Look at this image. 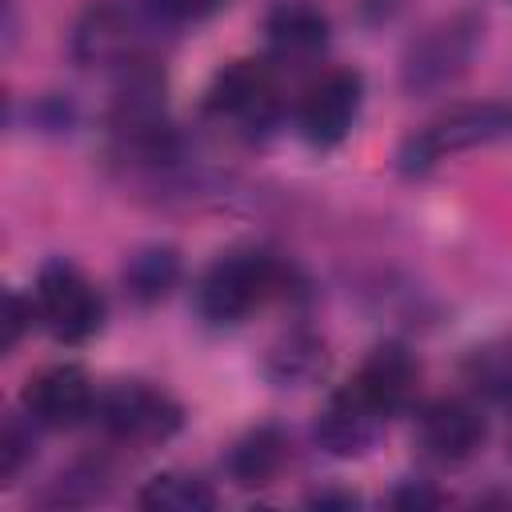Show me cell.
<instances>
[{
	"label": "cell",
	"mask_w": 512,
	"mask_h": 512,
	"mask_svg": "<svg viewBox=\"0 0 512 512\" xmlns=\"http://www.w3.org/2000/svg\"><path fill=\"white\" fill-rule=\"evenodd\" d=\"M160 20L128 0H92L72 24V60L84 68H136L152 60V44Z\"/></svg>",
	"instance_id": "cell-1"
},
{
	"label": "cell",
	"mask_w": 512,
	"mask_h": 512,
	"mask_svg": "<svg viewBox=\"0 0 512 512\" xmlns=\"http://www.w3.org/2000/svg\"><path fill=\"white\" fill-rule=\"evenodd\" d=\"M512 140V104L504 100H480V104H456L428 120L420 132H412L400 144V172L404 176H424L436 168L444 156L456 152H476Z\"/></svg>",
	"instance_id": "cell-2"
},
{
	"label": "cell",
	"mask_w": 512,
	"mask_h": 512,
	"mask_svg": "<svg viewBox=\"0 0 512 512\" xmlns=\"http://www.w3.org/2000/svg\"><path fill=\"white\" fill-rule=\"evenodd\" d=\"M480 40H484V20L476 12H452L436 24H428L420 36L408 40V48L400 56L404 92L428 96V92L456 84L472 68Z\"/></svg>",
	"instance_id": "cell-3"
},
{
	"label": "cell",
	"mask_w": 512,
	"mask_h": 512,
	"mask_svg": "<svg viewBox=\"0 0 512 512\" xmlns=\"http://www.w3.org/2000/svg\"><path fill=\"white\" fill-rule=\"evenodd\" d=\"M276 284V260L264 248L240 244L220 252L200 284H196V308L208 324H240L248 312L264 304V296Z\"/></svg>",
	"instance_id": "cell-4"
},
{
	"label": "cell",
	"mask_w": 512,
	"mask_h": 512,
	"mask_svg": "<svg viewBox=\"0 0 512 512\" xmlns=\"http://www.w3.org/2000/svg\"><path fill=\"white\" fill-rule=\"evenodd\" d=\"M36 316L56 340L84 344L104 328V296L72 260H48L36 276Z\"/></svg>",
	"instance_id": "cell-5"
},
{
	"label": "cell",
	"mask_w": 512,
	"mask_h": 512,
	"mask_svg": "<svg viewBox=\"0 0 512 512\" xmlns=\"http://www.w3.org/2000/svg\"><path fill=\"white\" fill-rule=\"evenodd\" d=\"M92 416L108 436L128 440V444H160V440L176 436L184 424L180 404L164 388H152L144 380H120V384L104 388L96 396Z\"/></svg>",
	"instance_id": "cell-6"
},
{
	"label": "cell",
	"mask_w": 512,
	"mask_h": 512,
	"mask_svg": "<svg viewBox=\"0 0 512 512\" xmlns=\"http://www.w3.org/2000/svg\"><path fill=\"white\" fill-rule=\"evenodd\" d=\"M360 104H364V76L356 68L324 72L300 96V112H296L300 136L312 148H336L352 132V124L360 116Z\"/></svg>",
	"instance_id": "cell-7"
},
{
	"label": "cell",
	"mask_w": 512,
	"mask_h": 512,
	"mask_svg": "<svg viewBox=\"0 0 512 512\" xmlns=\"http://www.w3.org/2000/svg\"><path fill=\"white\" fill-rule=\"evenodd\" d=\"M388 412H380L352 380L328 396V404L320 408L316 416V444L328 452V456H340V460H352V456H364L376 440H380V428H384Z\"/></svg>",
	"instance_id": "cell-8"
},
{
	"label": "cell",
	"mask_w": 512,
	"mask_h": 512,
	"mask_svg": "<svg viewBox=\"0 0 512 512\" xmlns=\"http://www.w3.org/2000/svg\"><path fill=\"white\" fill-rule=\"evenodd\" d=\"M24 412L40 428H76L96 412V388L84 368L52 364L24 388Z\"/></svg>",
	"instance_id": "cell-9"
},
{
	"label": "cell",
	"mask_w": 512,
	"mask_h": 512,
	"mask_svg": "<svg viewBox=\"0 0 512 512\" xmlns=\"http://www.w3.org/2000/svg\"><path fill=\"white\" fill-rule=\"evenodd\" d=\"M416 440L424 456L440 464H460L484 444V416L468 400H436L420 412Z\"/></svg>",
	"instance_id": "cell-10"
},
{
	"label": "cell",
	"mask_w": 512,
	"mask_h": 512,
	"mask_svg": "<svg viewBox=\"0 0 512 512\" xmlns=\"http://www.w3.org/2000/svg\"><path fill=\"white\" fill-rule=\"evenodd\" d=\"M208 112L232 116L240 124H268L276 112V88L268 68H260L256 60L228 64L208 88Z\"/></svg>",
	"instance_id": "cell-11"
},
{
	"label": "cell",
	"mask_w": 512,
	"mask_h": 512,
	"mask_svg": "<svg viewBox=\"0 0 512 512\" xmlns=\"http://www.w3.org/2000/svg\"><path fill=\"white\" fill-rule=\"evenodd\" d=\"M416 376H420V364L416 356L404 348V344H376L368 352V360L360 364V372L352 376V384L380 408V412H400L412 392H416Z\"/></svg>",
	"instance_id": "cell-12"
},
{
	"label": "cell",
	"mask_w": 512,
	"mask_h": 512,
	"mask_svg": "<svg viewBox=\"0 0 512 512\" xmlns=\"http://www.w3.org/2000/svg\"><path fill=\"white\" fill-rule=\"evenodd\" d=\"M264 36L272 56L280 60H308L328 44V20L308 4H280L264 20Z\"/></svg>",
	"instance_id": "cell-13"
},
{
	"label": "cell",
	"mask_w": 512,
	"mask_h": 512,
	"mask_svg": "<svg viewBox=\"0 0 512 512\" xmlns=\"http://www.w3.org/2000/svg\"><path fill=\"white\" fill-rule=\"evenodd\" d=\"M120 280L136 304H156L180 280V252L172 244H144L124 260Z\"/></svg>",
	"instance_id": "cell-14"
},
{
	"label": "cell",
	"mask_w": 512,
	"mask_h": 512,
	"mask_svg": "<svg viewBox=\"0 0 512 512\" xmlns=\"http://www.w3.org/2000/svg\"><path fill=\"white\" fill-rule=\"evenodd\" d=\"M284 456H288V444H284V432L272 428V424H260L252 432H244L232 452H228V476L244 488H260L268 484L280 468H284Z\"/></svg>",
	"instance_id": "cell-15"
},
{
	"label": "cell",
	"mask_w": 512,
	"mask_h": 512,
	"mask_svg": "<svg viewBox=\"0 0 512 512\" xmlns=\"http://www.w3.org/2000/svg\"><path fill=\"white\" fill-rule=\"evenodd\" d=\"M328 356H324V344L312 336V332H288L284 340H276L268 348V360H264V372L272 384L280 388H300L308 380H316L324 372Z\"/></svg>",
	"instance_id": "cell-16"
},
{
	"label": "cell",
	"mask_w": 512,
	"mask_h": 512,
	"mask_svg": "<svg viewBox=\"0 0 512 512\" xmlns=\"http://www.w3.org/2000/svg\"><path fill=\"white\" fill-rule=\"evenodd\" d=\"M136 500L148 512H208V508H216L212 484L192 472H156L140 488Z\"/></svg>",
	"instance_id": "cell-17"
},
{
	"label": "cell",
	"mask_w": 512,
	"mask_h": 512,
	"mask_svg": "<svg viewBox=\"0 0 512 512\" xmlns=\"http://www.w3.org/2000/svg\"><path fill=\"white\" fill-rule=\"evenodd\" d=\"M464 380L488 400H512V336L472 348L464 360Z\"/></svg>",
	"instance_id": "cell-18"
},
{
	"label": "cell",
	"mask_w": 512,
	"mask_h": 512,
	"mask_svg": "<svg viewBox=\"0 0 512 512\" xmlns=\"http://www.w3.org/2000/svg\"><path fill=\"white\" fill-rule=\"evenodd\" d=\"M228 0H144V8L160 20V24H196L208 20L212 12H220Z\"/></svg>",
	"instance_id": "cell-19"
},
{
	"label": "cell",
	"mask_w": 512,
	"mask_h": 512,
	"mask_svg": "<svg viewBox=\"0 0 512 512\" xmlns=\"http://www.w3.org/2000/svg\"><path fill=\"white\" fill-rule=\"evenodd\" d=\"M28 456H32V432L20 420H8L4 424V440H0V476H4V484L16 480V472L24 468Z\"/></svg>",
	"instance_id": "cell-20"
},
{
	"label": "cell",
	"mask_w": 512,
	"mask_h": 512,
	"mask_svg": "<svg viewBox=\"0 0 512 512\" xmlns=\"http://www.w3.org/2000/svg\"><path fill=\"white\" fill-rule=\"evenodd\" d=\"M32 316H36L32 300H24L20 292H8V312H4V352H12V348L20 344V336H24V328L32 324Z\"/></svg>",
	"instance_id": "cell-21"
},
{
	"label": "cell",
	"mask_w": 512,
	"mask_h": 512,
	"mask_svg": "<svg viewBox=\"0 0 512 512\" xmlns=\"http://www.w3.org/2000/svg\"><path fill=\"white\" fill-rule=\"evenodd\" d=\"M392 508H436L440 504V492H432L428 484H416V480H404L392 496H388Z\"/></svg>",
	"instance_id": "cell-22"
},
{
	"label": "cell",
	"mask_w": 512,
	"mask_h": 512,
	"mask_svg": "<svg viewBox=\"0 0 512 512\" xmlns=\"http://www.w3.org/2000/svg\"><path fill=\"white\" fill-rule=\"evenodd\" d=\"M308 504H316V508H352L356 496L352 492H316Z\"/></svg>",
	"instance_id": "cell-23"
}]
</instances>
